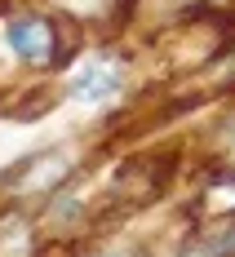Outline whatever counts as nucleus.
Here are the masks:
<instances>
[{
  "label": "nucleus",
  "instance_id": "nucleus-1",
  "mask_svg": "<svg viewBox=\"0 0 235 257\" xmlns=\"http://www.w3.org/2000/svg\"><path fill=\"white\" fill-rule=\"evenodd\" d=\"M5 36H9V49L18 53V58H27V62H45V53H49V31H45L40 18H14Z\"/></svg>",
  "mask_w": 235,
  "mask_h": 257
},
{
  "label": "nucleus",
  "instance_id": "nucleus-2",
  "mask_svg": "<svg viewBox=\"0 0 235 257\" xmlns=\"http://www.w3.org/2000/svg\"><path fill=\"white\" fill-rule=\"evenodd\" d=\"M115 89H120V76H115V67H102V62L84 67V71L71 80V98H80V102H102Z\"/></svg>",
  "mask_w": 235,
  "mask_h": 257
},
{
  "label": "nucleus",
  "instance_id": "nucleus-3",
  "mask_svg": "<svg viewBox=\"0 0 235 257\" xmlns=\"http://www.w3.org/2000/svg\"><path fill=\"white\" fill-rule=\"evenodd\" d=\"M200 253L204 257H235V217L222 222L217 231H209L204 239H200Z\"/></svg>",
  "mask_w": 235,
  "mask_h": 257
}]
</instances>
